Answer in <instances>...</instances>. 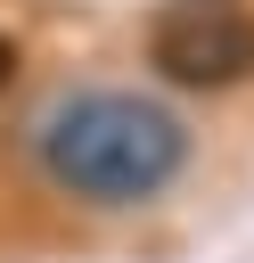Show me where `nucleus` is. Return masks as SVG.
Listing matches in <instances>:
<instances>
[{
  "label": "nucleus",
  "mask_w": 254,
  "mask_h": 263,
  "mask_svg": "<svg viewBox=\"0 0 254 263\" xmlns=\"http://www.w3.org/2000/svg\"><path fill=\"white\" fill-rule=\"evenodd\" d=\"M188 156L180 115H164L139 90H82L66 107H49L41 123V173L90 205H139L156 197Z\"/></svg>",
  "instance_id": "nucleus-1"
},
{
  "label": "nucleus",
  "mask_w": 254,
  "mask_h": 263,
  "mask_svg": "<svg viewBox=\"0 0 254 263\" xmlns=\"http://www.w3.org/2000/svg\"><path fill=\"white\" fill-rule=\"evenodd\" d=\"M156 66L188 90H221L254 66V16L246 0H172L156 16Z\"/></svg>",
  "instance_id": "nucleus-2"
},
{
  "label": "nucleus",
  "mask_w": 254,
  "mask_h": 263,
  "mask_svg": "<svg viewBox=\"0 0 254 263\" xmlns=\"http://www.w3.org/2000/svg\"><path fill=\"white\" fill-rule=\"evenodd\" d=\"M0 82H8V41H0Z\"/></svg>",
  "instance_id": "nucleus-3"
}]
</instances>
